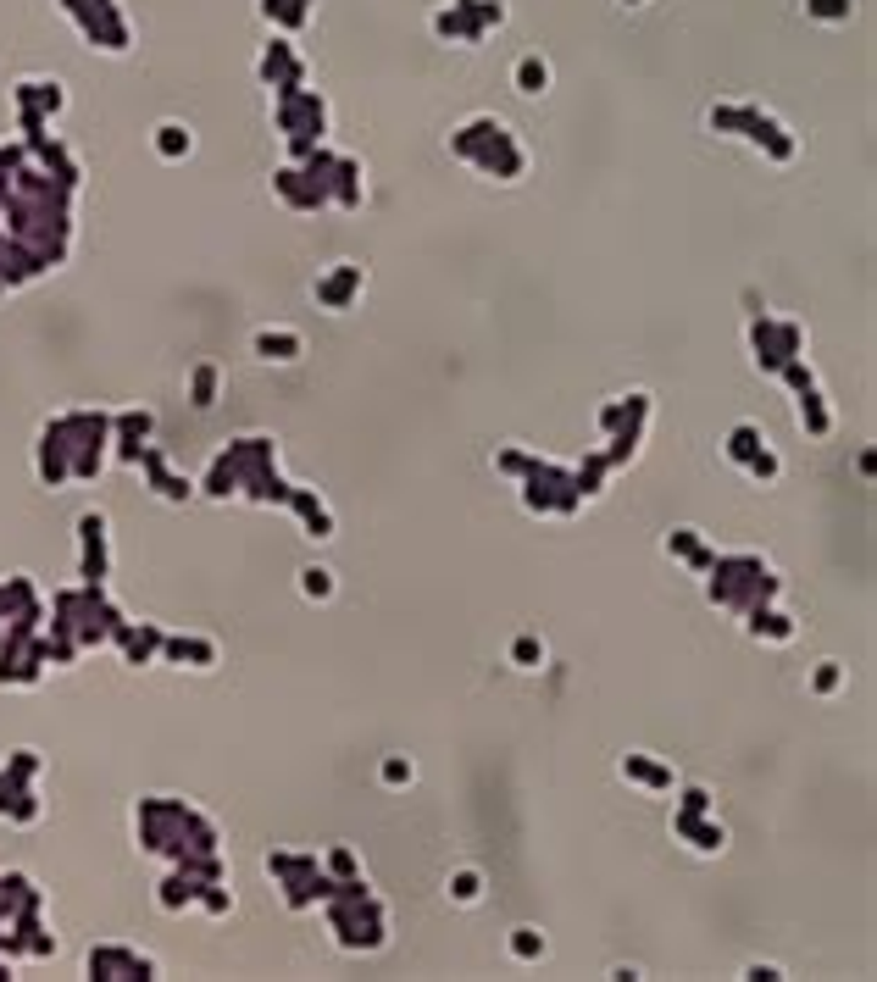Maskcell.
<instances>
[{"label": "cell", "instance_id": "ffe728a7", "mask_svg": "<svg viewBox=\"0 0 877 982\" xmlns=\"http://www.w3.org/2000/svg\"><path fill=\"white\" fill-rule=\"evenodd\" d=\"M328 877H339V883L361 877V872H356V855H350V850H333V855H328Z\"/></svg>", "mask_w": 877, "mask_h": 982}, {"label": "cell", "instance_id": "f546056e", "mask_svg": "<svg viewBox=\"0 0 877 982\" xmlns=\"http://www.w3.org/2000/svg\"><path fill=\"white\" fill-rule=\"evenodd\" d=\"M750 977H756V982H778L783 971H778V966H750Z\"/></svg>", "mask_w": 877, "mask_h": 982}, {"label": "cell", "instance_id": "4316f807", "mask_svg": "<svg viewBox=\"0 0 877 982\" xmlns=\"http://www.w3.org/2000/svg\"><path fill=\"white\" fill-rule=\"evenodd\" d=\"M684 810H689V816H705V810H711V794H705V789H689V794H684Z\"/></svg>", "mask_w": 877, "mask_h": 982}, {"label": "cell", "instance_id": "ac0fdd59", "mask_svg": "<svg viewBox=\"0 0 877 982\" xmlns=\"http://www.w3.org/2000/svg\"><path fill=\"white\" fill-rule=\"evenodd\" d=\"M300 589H306L311 600H328V594H333V572H322V567H306V572H300Z\"/></svg>", "mask_w": 877, "mask_h": 982}, {"label": "cell", "instance_id": "6da1fadb", "mask_svg": "<svg viewBox=\"0 0 877 982\" xmlns=\"http://www.w3.org/2000/svg\"><path fill=\"white\" fill-rule=\"evenodd\" d=\"M711 600L716 605H733L738 616H750L756 605H772L778 600V578L767 572L761 555H716L711 560Z\"/></svg>", "mask_w": 877, "mask_h": 982}, {"label": "cell", "instance_id": "52a82bcc", "mask_svg": "<svg viewBox=\"0 0 877 982\" xmlns=\"http://www.w3.org/2000/svg\"><path fill=\"white\" fill-rule=\"evenodd\" d=\"M799 423H805V434H811V439H828V434H833V411L822 405L817 389H799Z\"/></svg>", "mask_w": 877, "mask_h": 982}, {"label": "cell", "instance_id": "83f0119b", "mask_svg": "<svg viewBox=\"0 0 877 982\" xmlns=\"http://www.w3.org/2000/svg\"><path fill=\"white\" fill-rule=\"evenodd\" d=\"M383 783H412V760H389V766H383Z\"/></svg>", "mask_w": 877, "mask_h": 982}, {"label": "cell", "instance_id": "277c9868", "mask_svg": "<svg viewBox=\"0 0 877 982\" xmlns=\"http://www.w3.org/2000/svg\"><path fill=\"white\" fill-rule=\"evenodd\" d=\"M78 533H84V578L100 583L106 578V517H84Z\"/></svg>", "mask_w": 877, "mask_h": 982}, {"label": "cell", "instance_id": "cb8c5ba5", "mask_svg": "<svg viewBox=\"0 0 877 982\" xmlns=\"http://www.w3.org/2000/svg\"><path fill=\"white\" fill-rule=\"evenodd\" d=\"M745 466H750V472H756V477H778V472H783V461H778V455H772V450H767V444H761V450H756V455H750V461H745Z\"/></svg>", "mask_w": 877, "mask_h": 982}, {"label": "cell", "instance_id": "30bf717a", "mask_svg": "<svg viewBox=\"0 0 877 982\" xmlns=\"http://www.w3.org/2000/svg\"><path fill=\"white\" fill-rule=\"evenodd\" d=\"M117 644L128 650V661H140V666H145V661L162 650V627H151V622H145V627H122Z\"/></svg>", "mask_w": 877, "mask_h": 982}, {"label": "cell", "instance_id": "d6986e66", "mask_svg": "<svg viewBox=\"0 0 877 982\" xmlns=\"http://www.w3.org/2000/svg\"><path fill=\"white\" fill-rule=\"evenodd\" d=\"M111 428H117L122 439H145V434H151V416H145V411H122Z\"/></svg>", "mask_w": 877, "mask_h": 982}, {"label": "cell", "instance_id": "4fadbf2b", "mask_svg": "<svg viewBox=\"0 0 877 982\" xmlns=\"http://www.w3.org/2000/svg\"><path fill=\"white\" fill-rule=\"evenodd\" d=\"M761 444H767V439H761V428H750V423H745V428H733V439H727V461H738V466H745V461H750Z\"/></svg>", "mask_w": 877, "mask_h": 982}, {"label": "cell", "instance_id": "5bb4252c", "mask_svg": "<svg viewBox=\"0 0 877 982\" xmlns=\"http://www.w3.org/2000/svg\"><path fill=\"white\" fill-rule=\"evenodd\" d=\"M545 84H550V67L538 61V56H522V67H517V89H522V95H538Z\"/></svg>", "mask_w": 877, "mask_h": 982}, {"label": "cell", "instance_id": "603a6c76", "mask_svg": "<svg viewBox=\"0 0 877 982\" xmlns=\"http://www.w3.org/2000/svg\"><path fill=\"white\" fill-rule=\"evenodd\" d=\"M511 661H517V666H538V661H545V644H538V639H517V644H511Z\"/></svg>", "mask_w": 877, "mask_h": 982}, {"label": "cell", "instance_id": "484cf974", "mask_svg": "<svg viewBox=\"0 0 877 982\" xmlns=\"http://www.w3.org/2000/svg\"><path fill=\"white\" fill-rule=\"evenodd\" d=\"M500 472H511V477H527V466H533V455H522V450H500V461H495Z\"/></svg>", "mask_w": 877, "mask_h": 982}, {"label": "cell", "instance_id": "44dd1931", "mask_svg": "<svg viewBox=\"0 0 877 982\" xmlns=\"http://www.w3.org/2000/svg\"><path fill=\"white\" fill-rule=\"evenodd\" d=\"M450 893H455L461 904H472V899H478V893H484V883H478V872H455V883H450Z\"/></svg>", "mask_w": 877, "mask_h": 982}, {"label": "cell", "instance_id": "7c38bea8", "mask_svg": "<svg viewBox=\"0 0 877 982\" xmlns=\"http://www.w3.org/2000/svg\"><path fill=\"white\" fill-rule=\"evenodd\" d=\"M167 661H194V666H212L217 661V644L212 639H162Z\"/></svg>", "mask_w": 877, "mask_h": 982}, {"label": "cell", "instance_id": "f1b7e54d", "mask_svg": "<svg viewBox=\"0 0 877 982\" xmlns=\"http://www.w3.org/2000/svg\"><path fill=\"white\" fill-rule=\"evenodd\" d=\"M833 688H839V666L822 661V672H817V694H833Z\"/></svg>", "mask_w": 877, "mask_h": 982}, {"label": "cell", "instance_id": "8fae6325", "mask_svg": "<svg viewBox=\"0 0 877 982\" xmlns=\"http://www.w3.org/2000/svg\"><path fill=\"white\" fill-rule=\"evenodd\" d=\"M622 778H633V783H644V789H672V771L655 766L650 755H622Z\"/></svg>", "mask_w": 877, "mask_h": 982}, {"label": "cell", "instance_id": "9a60e30c", "mask_svg": "<svg viewBox=\"0 0 877 982\" xmlns=\"http://www.w3.org/2000/svg\"><path fill=\"white\" fill-rule=\"evenodd\" d=\"M511 955H517V960H545V938H538L533 927H517V933H511Z\"/></svg>", "mask_w": 877, "mask_h": 982}, {"label": "cell", "instance_id": "7402d4cb", "mask_svg": "<svg viewBox=\"0 0 877 982\" xmlns=\"http://www.w3.org/2000/svg\"><path fill=\"white\" fill-rule=\"evenodd\" d=\"M805 12H811V17H828V23H839V17H850V0H805Z\"/></svg>", "mask_w": 877, "mask_h": 982}, {"label": "cell", "instance_id": "2e32d148", "mask_svg": "<svg viewBox=\"0 0 877 982\" xmlns=\"http://www.w3.org/2000/svg\"><path fill=\"white\" fill-rule=\"evenodd\" d=\"M189 394H194V405H212V400H217V367H194Z\"/></svg>", "mask_w": 877, "mask_h": 982}, {"label": "cell", "instance_id": "ba28073f", "mask_svg": "<svg viewBox=\"0 0 877 982\" xmlns=\"http://www.w3.org/2000/svg\"><path fill=\"white\" fill-rule=\"evenodd\" d=\"M750 633H756V639H772V644H788V639H794V622H788L783 611H772V605H756V611H750Z\"/></svg>", "mask_w": 877, "mask_h": 982}, {"label": "cell", "instance_id": "8992f818", "mask_svg": "<svg viewBox=\"0 0 877 982\" xmlns=\"http://www.w3.org/2000/svg\"><path fill=\"white\" fill-rule=\"evenodd\" d=\"M672 827H678V838H694V850H705V855H716V850L727 844V832H722L716 821H705V816H689V810H678V816H672Z\"/></svg>", "mask_w": 877, "mask_h": 982}, {"label": "cell", "instance_id": "d4e9b609", "mask_svg": "<svg viewBox=\"0 0 877 982\" xmlns=\"http://www.w3.org/2000/svg\"><path fill=\"white\" fill-rule=\"evenodd\" d=\"M694 549H700V533H694V528H678V533L666 538V555H694Z\"/></svg>", "mask_w": 877, "mask_h": 982}, {"label": "cell", "instance_id": "e0dca14e", "mask_svg": "<svg viewBox=\"0 0 877 982\" xmlns=\"http://www.w3.org/2000/svg\"><path fill=\"white\" fill-rule=\"evenodd\" d=\"M156 145H162V156H189V128H178V122H167V128H162V139H156Z\"/></svg>", "mask_w": 877, "mask_h": 982}, {"label": "cell", "instance_id": "9c48e42d", "mask_svg": "<svg viewBox=\"0 0 877 982\" xmlns=\"http://www.w3.org/2000/svg\"><path fill=\"white\" fill-rule=\"evenodd\" d=\"M256 350H261L266 361H295L306 344H300V333H289V328H266V333H256Z\"/></svg>", "mask_w": 877, "mask_h": 982}, {"label": "cell", "instance_id": "7a4b0ae2", "mask_svg": "<svg viewBox=\"0 0 877 982\" xmlns=\"http://www.w3.org/2000/svg\"><path fill=\"white\" fill-rule=\"evenodd\" d=\"M750 339H756V361H761L767 372H778L783 361H794V356H799V344H805L799 322H772V317H756Z\"/></svg>", "mask_w": 877, "mask_h": 982}, {"label": "cell", "instance_id": "3957f363", "mask_svg": "<svg viewBox=\"0 0 877 982\" xmlns=\"http://www.w3.org/2000/svg\"><path fill=\"white\" fill-rule=\"evenodd\" d=\"M89 977H156V960L106 944V949H89Z\"/></svg>", "mask_w": 877, "mask_h": 982}, {"label": "cell", "instance_id": "5b68a950", "mask_svg": "<svg viewBox=\"0 0 877 982\" xmlns=\"http://www.w3.org/2000/svg\"><path fill=\"white\" fill-rule=\"evenodd\" d=\"M361 295V266H339L333 277H322L317 284V300L328 306V311H339V306H350Z\"/></svg>", "mask_w": 877, "mask_h": 982}]
</instances>
